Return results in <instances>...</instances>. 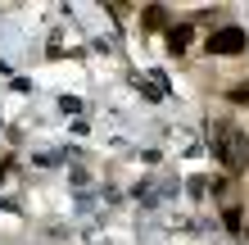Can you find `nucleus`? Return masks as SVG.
<instances>
[{
  "mask_svg": "<svg viewBox=\"0 0 249 245\" xmlns=\"http://www.w3.org/2000/svg\"><path fill=\"white\" fill-rule=\"evenodd\" d=\"M141 23H145V27H168V9H163V5H150V9L141 14Z\"/></svg>",
  "mask_w": 249,
  "mask_h": 245,
  "instance_id": "obj_4",
  "label": "nucleus"
},
{
  "mask_svg": "<svg viewBox=\"0 0 249 245\" xmlns=\"http://www.w3.org/2000/svg\"><path fill=\"white\" fill-rule=\"evenodd\" d=\"M213 150H217V159H222L231 172H245L249 168V136L240 132V127L217 123L213 127Z\"/></svg>",
  "mask_w": 249,
  "mask_h": 245,
  "instance_id": "obj_1",
  "label": "nucleus"
},
{
  "mask_svg": "<svg viewBox=\"0 0 249 245\" xmlns=\"http://www.w3.org/2000/svg\"><path fill=\"white\" fill-rule=\"evenodd\" d=\"M240 50H245L240 27H217V32H209V55H240Z\"/></svg>",
  "mask_w": 249,
  "mask_h": 245,
  "instance_id": "obj_2",
  "label": "nucleus"
},
{
  "mask_svg": "<svg viewBox=\"0 0 249 245\" xmlns=\"http://www.w3.org/2000/svg\"><path fill=\"white\" fill-rule=\"evenodd\" d=\"M222 223L231 227V232H240V227H245V223H240V209H236V205H231V209H222Z\"/></svg>",
  "mask_w": 249,
  "mask_h": 245,
  "instance_id": "obj_5",
  "label": "nucleus"
},
{
  "mask_svg": "<svg viewBox=\"0 0 249 245\" xmlns=\"http://www.w3.org/2000/svg\"><path fill=\"white\" fill-rule=\"evenodd\" d=\"M190 32H195V27H186V23H181V27H168V50L181 55V50L190 46Z\"/></svg>",
  "mask_w": 249,
  "mask_h": 245,
  "instance_id": "obj_3",
  "label": "nucleus"
},
{
  "mask_svg": "<svg viewBox=\"0 0 249 245\" xmlns=\"http://www.w3.org/2000/svg\"><path fill=\"white\" fill-rule=\"evenodd\" d=\"M231 100H236V105H249V82H245V86H236V91H231Z\"/></svg>",
  "mask_w": 249,
  "mask_h": 245,
  "instance_id": "obj_6",
  "label": "nucleus"
}]
</instances>
